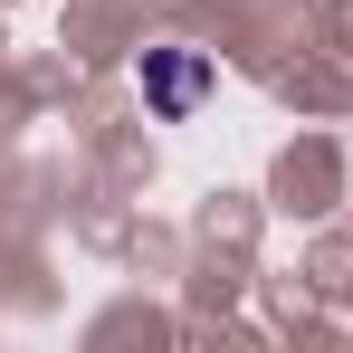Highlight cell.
<instances>
[{"label":"cell","instance_id":"6da1fadb","mask_svg":"<svg viewBox=\"0 0 353 353\" xmlns=\"http://www.w3.org/2000/svg\"><path fill=\"white\" fill-rule=\"evenodd\" d=\"M201 96H210V58L201 48H143V105L163 124L201 115Z\"/></svg>","mask_w":353,"mask_h":353}]
</instances>
